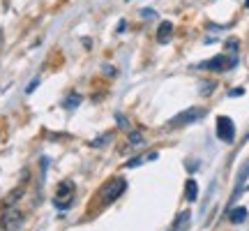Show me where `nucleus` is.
Listing matches in <instances>:
<instances>
[{"instance_id":"1","label":"nucleus","mask_w":249,"mask_h":231,"mask_svg":"<svg viewBox=\"0 0 249 231\" xmlns=\"http://www.w3.org/2000/svg\"><path fill=\"white\" fill-rule=\"evenodd\" d=\"M124 190H127V180H124L123 176H116L99 187V192L95 199H97L99 206H108V204H113L116 199H120V196L124 194Z\"/></svg>"},{"instance_id":"2","label":"nucleus","mask_w":249,"mask_h":231,"mask_svg":"<svg viewBox=\"0 0 249 231\" xmlns=\"http://www.w3.org/2000/svg\"><path fill=\"white\" fill-rule=\"evenodd\" d=\"M238 65V58L235 56H226V54H217L208 60L198 62L194 70H203V72H213V74H222V72H229Z\"/></svg>"},{"instance_id":"3","label":"nucleus","mask_w":249,"mask_h":231,"mask_svg":"<svg viewBox=\"0 0 249 231\" xmlns=\"http://www.w3.org/2000/svg\"><path fill=\"white\" fill-rule=\"evenodd\" d=\"M205 116H208V109L205 107H189V109H185V111H180L178 116H173L169 123H166V127H169V130H176V127L194 125L196 120H201Z\"/></svg>"},{"instance_id":"4","label":"nucleus","mask_w":249,"mask_h":231,"mask_svg":"<svg viewBox=\"0 0 249 231\" xmlns=\"http://www.w3.org/2000/svg\"><path fill=\"white\" fill-rule=\"evenodd\" d=\"M26 222V215L18 211L17 206L12 208H2V215H0V229L2 231H18Z\"/></svg>"},{"instance_id":"5","label":"nucleus","mask_w":249,"mask_h":231,"mask_svg":"<svg viewBox=\"0 0 249 231\" xmlns=\"http://www.w3.org/2000/svg\"><path fill=\"white\" fill-rule=\"evenodd\" d=\"M214 134H217V139L224 141V143L235 141V123H233V118H229V116H219L217 123H214Z\"/></svg>"},{"instance_id":"6","label":"nucleus","mask_w":249,"mask_h":231,"mask_svg":"<svg viewBox=\"0 0 249 231\" xmlns=\"http://www.w3.org/2000/svg\"><path fill=\"white\" fill-rule=\"evenodd\" d=\"M71 199H74V183H71V180H62V183H58L53 204L65 211V208H70L71 206Z\"/></svg>"},{"instance_id":"7","label":"nucleus","mask_w":249,"mask_h":231,"mask_svg":"<svg viewBox=\"0 0 249 231\" xmlns=\"http://www.w3.org/2000/svg\"><path fill=\"white\" fill-rule=\"evenodd\" d=\"M173 30H176L173 21H161L160 28H157V42L160 44H169L171 37H173Z\"/></svg>"},{"instance_id":"8","label":"nucleus","mask_w":249,"mask_h":231,"mask_svg":"<svg viewBox=\"0 0 249 231\" xmlns=\"http://www.w3.org/2000/svg\"><path fill=\"white\" fill-rule=\"evenodd\" d=\"M26 194V187L18 185L14 187L12 192H9L7 196H5V201H2V208H12V206H18V201H21V196Z\"/></svg>"},{"instance_id":"9","label":"nucleus","mask_w":249,"mask_h":231,"mask_svg":"<svg viewBox=\"0 0 249 231\" xmlns=\"http://www.w3.org/2000/svg\"><path fill=\"white\" fill-rule=\"evenodd\" d=\"M185 199L187 201H196L198 199V183L194 178H187L185 180Z\"/></svg>"},{"instance_id":"10","label":"nucleus","mask_w":249,"mask_h":231,"mask_svg":"<svg viewBox=\"0 0 249 231\" xmlns=\"http://www.w3.org/2000/svg\"><path fill=\"white\" fill-rule=\"evenodd\" d=\"M229 220H231L233 224H242L247 220V208H245V206H238V208L229 211Z\"/></svg>"},{"instance_id":"11","label":"nucleus","mask_w":249,"mask_h":231,"mask_svg":"<svg viewBox=\"0 0 249 231\" xmlns=\"http://www.w3.org/2000/svg\"><path fill=\"white\" fill-rule=\"evenodd\" d=\"M127 143H129V146H143V143H145V136H143L141 130H129V132H127Z\"/></svg>"},{"instance_id":"12","label":"nucleus","mask_w":249,"mask_h":231,"mask_svg":"<svg viewBox=\"0 0 249 231\" xmlns=\"http://www.w3.org/2000/svg\"><path fill=\"white\" fill-rule=\"evenodd\" d=\"M81 99H83V97H81L79 93H70L67 97L62 99V107H65V109H76L81 104Z\"/></svg>"},{"instance_id":"13","label":"nucleus","mask_w":249,"mask_h":231,"mask_svg":"<svg viewBox=\"0 0 249 231\" xmlns=\"http://www.w3.org/2000/svg\"><path fill=\"white\" fill-rule=\"evenodd\" d=\"M214 88H217V81L214 79L201 81V95H203V97H210V95L214 93Z\"/></svg>"},{"instance_id":"14","label":"nucleus","mask_w":249,"mask_h":231,"mask_svg":"<svg viewBox=\"0 0 249 231\" xmlns=\"http://www.w3.org/2000/svg\"><path fill=\"white\" fill-rule=\"evenodd\" d=\"M224 49H226V56H235V58H238V49H240V42L231 37V39H226Z\"/></svg>"},{"instance_id":"15","label":"nucleus","mask_w":249,"mask_h":231,"mask_svg":"<svg viewBox=\"0 0 249 231\" xmlns=\"http://www.w3.org/2000/svg\"><path fill=\"white\" fill-rule=\"evenodd\" d=\"M116 123H118V127H120V130H129V120H127L124 116L116 114Z\"/></svg>"},{"instance_id":"16","label":"nucleus","mask_w":249,"mask_h":231,"mask_svg":"<svg viewBox=\"0 0 249 231\" xmlns=\"http://www.w3.org/2000/svg\"><path fill=\"white\" fill-rule=\"evenodd\" d=\"M187 222H189V213L185 211V213H180V217L176 220V229H180V227H185Z\"/></svg>"},{"instance_id":"17","label":"nucleus","mask_w":249,"mask_h":231,"mask_svg":"<svg viewBox=\"0 0 249 231\" xmlns=\"http://www.w3.org/2000/svg\"><path fill=\"white\" fill-rule=\"evenodd\" d=\"M111 136H113V134H104V136L95 139V141L90 143V146H95V148H97V146H104V141H111Z\"/></svg>"},{"instance_id":"18","label":"nucleus","mask_w":249,"mask_h":231,"mask_svg":"<svg viewBox=\"0 0 249 231\" xmlns=\"http://www.w3.org/2000/svg\"><path fill=\"white\" fill-rule=\"evenodd\" d=\"M143 162H145V157H132V160L127 162V169H134V167H139Z\"/></svg>"},{"instance_id":"19","label":"nucleus","mask_w":249,"mask_h":231,"mask_svg":"<svg viewBox=\"0 0 249 231\" xmlns=\"http://www.w3.org/2000/svg\"><path fill=\"white\" fill-rule=\"evenodd\" d=\"M139 14H141L143 19H145V21H148V19H152L155 17V9H150V7H145V9H141V12H139Z\"/></svg>"},{"instance_id":"20","label":"nucleus","mask_w":249,"mask_h":231,"mask_svg":"<svg viewBox=\"0 0 249 231\" xmlns=\"http://www.w3.org/2000/svg\"><path fill=\"white\" fill-rule=\"evenodd\" d=\"M102 70H104V74H107V77H116V67H113V65H104Z\"/></svg>"},{"instance_id":"21","label":"nucleus","mask_w":249,"mask_h":231,"mask_svg":"<svg viewBox=\"0 0 249 231\" xmlns=\"http://www.w3.org/2000/svg\"><path fill=\"white\" fill-rule=\"evenodd\" d=\"M37 86H39V79L30 81V83H28V88H26V93H28V95H30V93H35V88H37Z\"/></svg>"},{"instance_id":"22","label":"nucleus","mask_w":249,"mask_h":231,"mask_svg":"<svg viewBox=\"0 0 249 231\" xmlns=\"http://www.w3.org/2000/svg\"><path fill=\"white\" fill-rule=\"evenodd\" d=\"M124 28H127V21H124V19H123V21H118L116 33H118V35H123V33H124Z\"/></svg>"},{"instance_id":"23","label":"nucleus","mask_w":249,"mask_h":231,"mask_svg":"<svg viewBox=\"0 0 249 231\" xmlns=\"http://www.w3.org/2000/svg\"><path fill=\"white\" fill-rule=\"evenodd\" d=\"M240 95H245V90H242V88H235V90H231V93H229V97H240Z\"/></svg>"},{"instance_id":"24","label":"nucleus","mask_w":249,"mask_h":231,"mask_svg":"<svg viewBox=\"0 0 249 231\" xmlns=\"http://www.w3.org/2000/svg\"><path fill=\"white\" fill-rule=\"evenodd\" d=\"M160 157V153H150V155H145V162H150V160H157Z\"/></svg>"},{"instance_id":"25","label":"nucleus","mask_w":249,"mask_h":231,"mask_svg":"<svg viewBox=\"0 0 249 231\" xmlns=\"http://www.w3.org/2000/svg\"><path fill=\"white\" fill-rule=\"evenodd\" d=\"M245 7H247V9H249V0H245Z\"/></svg>"},{"instance_id":"26","label":"nucleus","mask_w":249,"mask_h":231,"mask_svg":"<svg viewBox=\"0 0 249 231\" xmlns=\"http://www.w3.org/2000/svg\"><path fill=\"white\" fill-rule=\"evenodd\" d=\"M127 2H129V0H127Z\"/></svg>"}]
</instances>
